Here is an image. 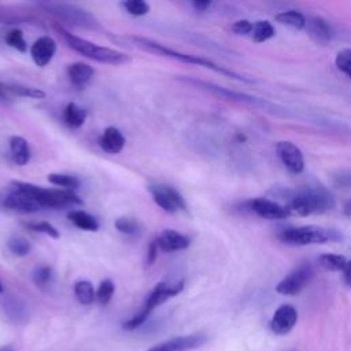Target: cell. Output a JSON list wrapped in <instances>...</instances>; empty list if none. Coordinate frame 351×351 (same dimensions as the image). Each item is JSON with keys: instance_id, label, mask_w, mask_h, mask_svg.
<instances>
[{"instance_id": "15", "label": "cell", "mask_w": 351, "mask_h": 351, "mask_svg": "<svg viewBox=\"0 0 351 351\" xmlns=\"http://www.w3.org/2000/svg\"><path fill=\"white\" fill-rule=\"evenodd\" d=\"M5 208L8 210H14V211H18V213H36L38 210H41V204H38L32 196L21 192V191H16V189H12L5 195V197L3 199V203H1Z\"/></svg>"}, {"instance_id": "46", "label": "cell", "mask_w": 351, "mask_h": 351, "mask_svg": "<svg viewBox=\"0 0 351 351\" xmlns=\"http://www.w3.org/2000/svg\"><path fill=\"white\" fill-rule=\"evenodd\" d=\"M4 291V288H3V284H1V281H0V293Z\"/></svg>"}, {"instance_id": "42", "label": "cell", "mask_w": 351, "mask_h": 351, "mask_svg": "<svg viewBox=\"0 0 351 351\" xmlns=\"http://www.w3.org/2000/svg\"><path fill=\"white\" fill-rule=\"evenodd\" d=\"M210 1H203V0H195L192 1V7L196 10V11H206L208 7H210Z\"/></svg>"}, {"instance_id": "35", "label": "cell", "mask_w": 351, "mask_h": 351, "mask_svg": "<svg viewBox=\"0 0 351 351\" xmlns=\"http://www.w3.org/2000/svg\"><path fill=\"white\" fill-rule=\"evenodd\" d=\"M121 5L130 15H134V16H141L149 12V4L143 0H126V1H122Z\"/></svg>"}, {"instance_id": "20", "label": "cell", "mask_w": 351, "mask_h": 351, "mask_svg": "<svg viewBox=\"0 0 351 351\" xmlns=\"http://www.w3.org/2000/svg\"><path fill=\"white\" fill-rule=\"evenodd\" d=\"M93 67L84 62H75L67 67V74L71 84L78 88L84 86L93 77Z\"/></svg>"}, {"instance_id": "22", "label": "cell", "mask_w": 351, "mask_h": 351, "mask_svg": "<svg viewBox=\"0 0 351 351\" xmlns=\"http://www.w3.org/2000/svg\"><path fill=\"white\" fill-rule=\"evenodd\" d=\"M67 218L70 219V222H73L81 230L96 232L99 229L97 221L84 210H71L67 214Z\"/></svg>"}, {"instance_id": "19", "label": "cell", "mask_w": 351, "mask_h": 351, "mask_svg": "<svg viewBox=\"0 0 351 351\" xmlns=\"http://www.w3.org/2000/svg\"><path fill=\"white\" fill-rule=\"evenodd\" d=\"M10 152L12 160L18 166H25L30 160V148L29 143L22 136H11L10 137Z\"/></svg>"}, {"instance_id": "6", "label": "cell", "mask_w": 351, "mask_h": 351, "mask_svg": "<svg viewBox=\"0 0 351 351\" xmlns=\"http://www.w3.org/2000/svg\"><path fill=\"white\" fill-rule=\"evenodd\" d=\"M184 289V281H177L173 284L167 282H159L155 285V288L151 291V293L147 296L141 310L134 314L129 321L123 324V329L126 330H133L138 328L141 324L145 322L148 315L154 308H156L159 304L165 303L167 299L178 295Z\"/></svg>"}, {"instance_id": "2", "label": "cell", "mask_w": 351, "mask_h": 351, "mask_svg": "<svg viewBox=\"0 0 351 351\" xmlns=\"http://www.w3.org/2000/svg\"><path fill=\"white\" fill-rule=\"evenodd\" d=\"M55 30L62 36V38L66 41V44L77 51L78 53L96 60L99 63H106V64H123L130 62V56L126 55L125 52L108 48V47H101L97 45L89 40H85L82 37H78L69 30H66L60 25H55Z\"/></svg>"}, {"instance_id": "31", "label": "cell", "mask_w": 351, "mask_h": 351, "mask_svg": "<svg viewBox=\"0 0 351 351\" xmlns=\"http://www.w3.org/2000/svg\"><path fill=\"white\" fill-rule=\"evenodd\" d=\"M7 92H12L18 96L22 97H30V99H44L45 97V92H43L38 88H33V86H23L19 84H14V85H5Z\"/></svg>"}, {"instance_id": "43", "label": "cell", "mask_w": 351, "mask_h": 351, "mask_svg": "<svg viewBox=\"0 0 351 351\" xmlns=\"http://www.w3.org/2000/svg\"><path fill=\"white\" fill-rule=\"evenodd\" d=\"M344 214L348 215V217H351V199H348L347 203L344 204Z\"/></svg>"}, {"instance_id": "41", "label": "cell", "mask_w": 351, "mask_h": 351, "mask_svg": "<svg viewBox=\"0 0 351 351\" xmlns=\"http://www.w3.org/2000/svg\"><path fill=\"white\" fill-rule=\"evenodd\" d=\"M341 273H343V280H344L346 285L351 287V261H347V263L343 267Z\"/></svg>"}, {"instance_id": "14", "label": "cell", "mask_w": 351, "mask_h": 351, "mask_svg": "<svg viewBox=\"0 0 351 351\" xmlns=\"http://www.w3.org/2000/svg\"><path fill=\"white\" fill-rule=\"evenodd\" d=\"M298 322V311L292 304H281L273 314L270 329L276 335L289 333Z\"/></svg>"}, {"instance_id": "33", "label": "cell", "mask_w": 351, "mask_h": 351, "mask_svg": "<svg viewBox=\"0 0 351 351\" xmlns=\"http://www.w3.org/2000/svg\"><path fill=\"white\" fill-rule=\"evenodd\" d=\"M114 291H115L114 282L111 280H103L96 289V300L100 304H107L111 300Z\"/></svg>"}, {"instance_id": "44", "label": "cell", "mask_w": 351, "mask_h": 351, "mask_svg": "<svg viewBox=\"0 0 351 351\" xmlns=\"http://www.w3.org/2000/svg\"><path fill=\"white\" fill-rule=\"evenodd\" d=\"M0 99L5 100L7 99V89H5V85L0 84Z\"/></svg>"}, {"instance_id": "25", "label": "cell", "mask_w": 351, "mask_h": 351, "mask_svg": "<svg viewBox=\"0 0 351 351\" xmlns=\"http://www.w3.org/2000/svg\"><path fill=\"white\" fill-rule=\"evenodd\" d=\"M276 21L281 25L293 27V29H303L306 26V18L303 16V14H300L299 11L295 10H287V11H281L276 15Z\"/></svg>"}, {"instance_id": "21", "label": "cell", "mask_w": 351, "mask_h": 351, "mask_svg": "<svg viewBox=\"0 0 351 351\" xmlns=\"http://www.w3.org/2000/svg\"><path fill=\"white\" fill-rule=\"evenodd\" d=\"M306 26L308 27V32L311 34V37L321 44H325L330 40L332 37V30L330 26L328 25L326 21H324L319 16H313L311 19H308L306 22Z\"/></svg>"}, {"instance_id": "45", "label": "cell", "mask_w": 351, "mask_h": 351, "mask_svg": "<svg viewBox=\"0 0 351 351\" xmlns=\"http://www.w3.org/2000/svg\"><path fill=\"white\" fill-rule=\"evenodd\" d=\"M0 351H14V350H11V348H1Z\"/></svg>"}, {"instance_id": "28", "label": "cell", "mask_w": 351, "mask_h": 351, "mask_svg": "<svg viewBox=\"0 0 351 351\" xmlns=\"http://www.w3.org/2000/svg\"><path fill=\"white\" fill-rule=\"evenodd\" d=\"M48 181L56 186H63L67 191H73L80 186V180L75 176L64 173H51L48 174Z\"/></svg>"}, {"instance_id": "27", "label": "cell", "mask_w": 351, "mask_h": 351, "mask_svg": "<svg viewBox=\"0 0 351 351\" xmlns=\"http://www.w3.org/2000/svg\"><path fill=\"white\" fill-rule=\"evenodd\" d=\"M274 26L269 21H256L252 27V41L255 43H263L267 41L274 36Z\"/></svg>"}, {"instance_id": "36", "label": "cell", "mask_w": 351, "mask_h": 351, "mask_svg": "<svg viewBox=\"0 0 351 351\" xmlns=\"http://www.w3.org/2000/svg\"><path fill=\"white\" fill-rule=\"evenodd\" d=\"M5 43H7L10 47H12V48H15L16 51H21V52H25L26 48H27V44H26V41H25V38H23V33H22V30H19V29H12V30H10V32L5 34Z\"/></svg>"}, {"instance_id": "24", "label": "cell", "mask_w": 351, "mask_h": 351, "mask_svg": "<svg viewBox=\"0 0 351 351\" xmlns=\"http://www.w3.org/2000/svg\"><path fill=\"white\" fill-rule=\"evenodd\" d=\"M36 18L23 11L15 10L12 7L0 5V22L1 23H30Z\"/></svg>"}, {"instance_id": "8", "label": "cell", "mask_w": 351, "mask_h": 351, "mask_svg": "<svg viewBox=\"0 0 351 351\" xmlns=\"http://www.w3.org/2000/svg\"><path fill=\"white\" fill-rule=\"evenodd\" d=\"M314 269L310 262H303L291 270L277 285L276 291L285 296H295L300 293L313 280Z\"/></svg>"}, {"instance_id": "37", "label": "cell", "mask_w": 351, "mask_h": 351, "mask_svg": "<svg viewBox=\"0 0 351 351\" xmlns=\"http://www.w3.org/2000/svg\"><path fill=\"white\" fill-rule=\"evenodd\" d=\"M25 225H26V228H29V229H32V230H34V232L44 233V234H47V236H49V237H52V239H59V237H60L59 230H58L53 225H51L49 222H47V221L27 222V223H25Z\"/></svg>"}, {"instance_id": "30", "label": "cell", "mask_w": 351, "mask_h": 351, "mask_svg": "<svg viewBox=\"0 0 351 351\" xmlns=\"http://www.w3.org/2000/svg\"><path fill=\"white\" fill-rule=\"evenodd\" d=\"M7 245H8V250L16 256H26L32 251V245L29 240L19 234L11 236L7 241Z\"/></svg>"}, {"instance_id": "23", "label": "cell", "mask_w": 351, "mask_h": 351, "mask_svg": "<svg viewBox=\"0 0 351 351\" xmlns=\"http://www.w3.org/2000/svg\"><path fill=\"white\" fill-rule=\"evenodd\" d=\"M86 119V112L82 107L75 103H69L63 111V121L67 126L73 129H78L84 125Z\"/></svg>"}, {"instance_id": "18", "label": "cell", "mask_w": 351, "mask_h": 351, "mask_svg": "<svg viewBox=\"0 0 351 351\" xmlns=\"http://www.w3.org/2000/svg\"><path fill=\"white\" fill-rule=\"evenodd\" d=\"M99 145L104 152L115 155L123 149L125 137L119 129L114 126H108L107 129H104V132L99 137Z\"/></svg>"}, {"instance_id": "11", "label": "cell", "mask_w": 351, "mask_h": 351, "mask_svg": "<svg viewBox=\"0 0 351 351\" xmlns=\"http://www.w3.org/2000/svg\"><path fill=\"white\" fill-rule=\"evenodd\" d=\"M276 152L281 163L293 174H300L304 170V156L298 145L292 141L281 140L276 144Z\"/></svg>"}, {"instance_id": "9", "label": "cell", "mask_w": 351, "mask_h": 351, "mask_svg": "<svg viewBox=\"0 0 351 351\" xmlns=\"http://www.w3.org/2000/svg\"><path fill=\"white\" fill-rule=\"evenodd\" d=\"M184 81L189 82V84H193L199 88H203L206 90H210L218 96H222L225 99H230V100H236V101H241V103H247V104H251V106H255V107H261L263 110H270L271 112H277L278 110L276 104L267 101V100H263V99H258V97H254V96H250V95H245V93H240V92H236V90H230L228 88H223V86H219V85H215V84H211V82H206V81H202V80H195V78H182Z\"/></svg>"}, {"instance_id": "4", "label": "cell", "mask_w": 351, "mask_h": 351, "mask_svg": "<svg viewBox=\"0 0 351 351\" xmlns=\"http://www.w3.org/2000/svg\"><path fill=\"white\" fill-rule=\"evenodd\" d=\"M11 188L32 196L38 204H41V207L58 208L67 204H82V199L77 196L73 191L67 189L43 188L23 181H12Z\"/></svg>"}, {"instance_id": "16", "label": "cell", "mask_w": 351, "mask_h": 351, "mask_svg": "<svg viewBox=\"0 0 351 351\" xmlns=\"http://www.w3.org/2000/svg\"><path fill=\"white\" fill-rule=\"evenodd\" d=\"M56 52V43L49 36L38 37L30 47V56L38 67L47 66Z\"/></svg>"}, {"instance_id": "17", "label": "cell", "mask_w": 351, "mask_h": 351, "mask_svg": "<svg viewBox=\"0 0 351 351\" xmlns=\"http://www.w3.org/2000/svg\"><path fill=\"white\" fill-rule=\"evenodd\" d=\"M159 250L166 252L181 251L189 247L191 240L188 236L174 230V229H165L156 239H155Z\"/></svg>"}, {"instance_id": "38", "label": "cell", "mask_w": 351, "mask_h": 351, "mask_svg": "<svg viewBox=\"0 0 351 351\" xmlns=\"http://www.w3.org/2000/svg\"><path fill=\"white\" fill-rule=\"evenodd\" d=\"M32 277H33V281L36 285L44 287L49 282V280L52 277V269L47 265H40L33 270Z\"/></svg>"}, {"instance_id": "3", "label": "cell", "mask_w": 351, "mask_h": 351, "mask_svg": "<svg viewBox=\"0 0 351 351\" xmlns=\"http://www.w3.org/2000/svg\"><path fill=\"white\" fill-rule=\"evenodd\" d=\"M289 211L307 217L313 214H324L335 208L336 200L325 188H310L293 193L289 197Z\"/></svg>"}, {"instance_id": "7", "label": "cell", "mask_w": 351, "mask_h": 351, "mask_svg": "<svg viewBox=\"0 0 351 351\" xmlns=\"http://www.w3.org/2000/svg\"><path fill=\"white\" fill-rule=\"evenodd\" d=\"M40 7H43L47 12L58 18L59 21L81 26V27H89V29H96L99 26V22L96 18L89 14L88 11L73 5V4H66V3H40Z\"/></svg>"}, {"instance_id": "5", "label": "cell", "mask_w": 351, "mask_h": 351, "mask_svg": "<svg viewBox=\"0 0 351 351\" xmlns=\"http://www.w3.org/2000/svg\"><path fill=\"white\" fill-rule=\"evenodd\" d=\"M278 239L281 243L288 245H311L340 241L343 236L335 229H326L318 225H304L281 230L278 233Z\"/></svg>"}, {"instance_id": "32", "label": "cell", "mask_w": 351, "mask_h": 351, "mask_svg": "<svg viewBox=\"0 0 351 351\" xmlns=\"http://www.w3.org/2000/svg\"><path fill=\"white\" fill-rule=\"evenodd\" d=\"M114 226L118 232H121L123 234H128V236L137 234L138 229H140L138 222L134 218H130V217H119L118 219H115Z\"/></svg>"}, {"instance_id": "10", "label": "cell", "mask_w": 351, "mask_h": 351, "mask_svg": "<svg viewBox=\"0 0 351 351\" xmlns=\"http://www.w3.org/2000/svg\"><path fill=\"white\" fill-rule=\"evenodd\" d=\"M148 191L154 202L166 213L173 214L186 210V203L176 188L166 184H151L148 185Z\"/></svg>"}, {"instance_id": "39", "label": "cell", "mask_w": 351, "mask_h": 351, "mask_svg": "<svg viewBox=\"0 0 351 351\" xmlns=\"http://www.w3.org/2000/svg\"><path fill=\"white\" fill-rule=\"evenodd\" d=\"M254 23L250 22L248 19H239L232 25V32L237 36H247L252 33Z\"/></svg>"}, {"instance_id": "13", "label": "cell", "mask_w": 351, "mask_h": 351, "mask_svg": "<svg viewBox=\"0 0 351 351\" xmlns=\"http://www.w3.org/2000/svg\"><path fill=\"white\" fill-rule=\"evenodd\" d=\"M247 204L252 213L266 219H282L289 214V208L266 197H255Z\"/></svg>"}, {"instance_id": "34", "label": "cell", "mask_w": 351, "mask_h": 351, "mask_svg": "<svg viewBox=\"0 0 351 351\" xmlns=\"http://www.w3.org/2000/svg\"><path fill=\"white\" fill-rule=\"evenodd\" d=\"M336 67L351 80V49L346 48L337 52L335 58Z\"/></svg>"}, {"instance_id": "12", "label": "cell", "mask_w": 351, "mask_h": 351, "mask_svg": "<svg viewBox=\"0 0 351 351\" xmlns=\"http://www.w3.org/2000/svg\"><path fill=\"white\" fill-rule=\"evenodd\" d=\"M207 341V336L203 333H193L185 336H177L169 339L160 344L154 346L147 351H192L202 347Z\"/></svg>"}, {"instance_id": "29", "label": "cell", "mask_w": 351, "mask_h": 351, "mask_svg": "<svg viewBox=\"0 0 351 351\" xmlns=\"http://www.w3.org/2000/svg\"><path fill=\"white\" fill-rule=\"evenodd\" d=\"M319 265L329 271H341L347 263V259L339 254H322L318 258Z\"/></svg>"}, {"instance_id": "1", "label": "cell", "mask_w": 351, "mask_h": 351, "mask_svg": "<svg viewBox=\"0 0 351 351\" xmlns=\"http://www.w3.org/2000/svg\"><path fill=\"white\" fill-rule=\"evenodd\" d=\"M132 41L140 47L141 49L144 51H148V52H152V53H156V55H160V56H166V58H171L174 60H178V62H184V63H189V64H196V66H202V67H207L210 70H214L217 73H221L229 78H233V80H237V81H243V82H252V80L244 77V75H240L223 66H219L206 58H200V56H196V55H189V53H184V52H178L173 48H169L160 43H156L151 38H145V37H137V36H133L132 37Z\"/></svg>"}, {"instance_id": "40", "label": "cell", "mask_w": 351, "mask_h": 351, "mask_svg": "<svg viewBox=\"0 0 351 351\" xmlns=\"http://www.w3.org/2000/svg\"><path fill=\"white\" fill-rule=\"evenodd\" d=\"M158 252H159V247H158L156 241L152 240L148 245V250H147V261L145 262H147L148 266H151L155 262V259L158 256Z\"/></svg>"}, {"instance_id": "26", "label": "cell", "mask_w": 351, "mask_h": 351, "mask_svg": "<svg viewBox=\"0 0 351 351\" xmlns=\"http://www.w3.org/2000/svg\"><path fill=\"white\" fill-rule=\"evenodd\" d=\"M74 295L82 304H90L96 299V291L88 280H80L74 284Z\"/></svg>"}]
</instances>
